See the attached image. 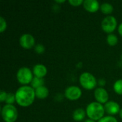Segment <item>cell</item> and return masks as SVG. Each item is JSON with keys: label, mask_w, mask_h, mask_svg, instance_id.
I'll return each mask as SVG.
<instances>
[{"label": "cell", "mask_w": 122, "mask_h": 122, "mask_svg": "<svg viewBox=\"0 0 122 122\" xmlns=\"http://www.w3.org/2000/svg\"><path fill=\"white\" fill-rule=\"evenodd\" d=\"M16 102L22 107H28L31 106L35 99V89L31 86H21L17 89L15 92Z\"/></svg>", "instance_id": "cell-1"}, {"label": "cell", "mask_w": 122, "mask_h": 122, "mask_svg": "<svg viewBox=\"0 0 122 122\" xmlns=\"http://www.w3.org/2000/svg\"><path fill=\"white\" fill-rule=\"evenodd\" d=\"M86 113L89 119L98 122L104 117L106 112L103 104L97 102H93L87 105L86 108Z\"/></svg>", "instance_id": "cell-2"}, {"label": "cell", "mask_w": 122, "mask_h": 122, "mask_svg": "<svg viewBox=\"0 0 122 122\" xmlns=\"http://www.w3.org/2000/svg\"><path fill=\"white\" fill-rule=\"evenodd\" d=\"M80 85L86 90H92L97 88L98 84V80L90 72H83L79 76Z\"/></svg>", "instance_id": "cell-3"}, {"label": "cell", "mask_w": 122, "mask_h": 122, "mask_svg": "<svg viewBox=\"0 0 122 122\" xmlns=\"http://www.w3.org/2000/svg\"><path fill=\"white\" fill-rule=\"evenodd\" d=\"M34 77L32 70L26 66L19 68L16 72V79L22 86H28V84L31 83Z\"/></svg>", "instance_id": "cell-4"}, {"label": "cell", "mask_w": 122, "mask_h": 122, "mask_svg": "<svg viewBox=\"0 0 122 122\" xmlns=\"http://www.w3.org/2000/svg\"><path fill=\"white\" fill-rule=\"evenodd\" d=\"M18 115V110L14 105L5 104L1 109V117L4 122H15Z\"/></svg>", "instance_id": "cell-5"}, {"label": "cell", "mask_w": 122, "mask_h": 122, "mask_svg": "<svg viewBox=\"0 0 122 122\" xmlns=\"http://www.w3.org/2000/svg\"><path fill=\"white\" fill-rule=\"evenodd\" d=\"M101 26L105 33L108 34H113V32L118 28L117 19L114 16H107L102 21Z\"/></svg>", "instance_id": "cell-6"}, {"label": "cell", "mask_w": 122, "mask_h": 122, "mask_svg": "<svg viewBox=\"0 0 122 122\" xmlns=\"http://www.w3.org/2000/svg\"><path fill=\"white\" fill-rule=\"evenodd\" d=\"M82 96V91L77 86H69L64 91V97L70 101H76Z\"/></svg>", "instance_id": "cell-7"}, {"label": "cell", "mask_w": 122, "mask_h": 122, "mask_svg": "<svg viewBox=\"0 0 122 122\" xmlns=\"http://www.w3.org/2000/svg\"><path fill=\"white\" fill-rule=\"evenodd\" d=\"M35 38L31 34H24L19 38L20 46L25 49H30L36 46Z\"/></svg>", "instance_id": "cell-8"}, {"label": "cell", "mask_w": 122, "mask_h": 122, "mask_svg": "<svg viewBox=\"0 0 122 122\" xmlns=\"http://www.w3.org/2000/svg\"><path fill=\"white\" fill-rule=\"evenodd\" d=\"M94 98L96 99V102L104 105L107 102H109V95L107 89H105L104 87H97L94 90Z\"/></svg>", "instance_id": "cell-9"}, {"label": "cell", "mask_w": 122, "mask_h": 122, "mask_svg": "<svg viewBox=\"0 0 122 122\" xmlns=\"http://www.w3.org/2000/svg\"><path fill=\"white\" fill-rule=\"evenodd\" d=\"M104 106L105 112L109 116L114 117L116 114H118L121 110L119 104L114 101H109Z\"/></svg>", "instance_id": "cell-10"}, {"label": "cell", "mask_w": 122, "mask_h": 122, "mask_svg": "<svg viewBox=\"0 0 122 122\" xmlns=\"http://www.w3.org/2000/svg\"><path fill=\"white\" fill-rule=\"evenodd\" d=\"M82 6L86 11L89 13H96L100 9L101 4L97 0H85L84 1Z\"/></svg>", "instance_id": "cell-11"}, {"label": "cell", "mask_w": 122, "mask_h": 122, "mask_svg": "<svg viewBox=\"0 0 122 122\" xmlns=\"http://www.w3.org/2000/svg\"><path fill=\"white\" fill-rule=\"evenodd\" d=\"M32 72L34 76L38 78H43L47 74V68L45 65L42 64H36L34 66L32 69Z\"/></svg>", "instance_id": "cell-12"}, {"label": "cell", "mask_w": 122, "mask_h": 122, "mask_svg": "<svg viewBox=\"0 0 122 122\" xmlns=\"http://www.w3.org/2000/svg\"><path fill=\"white\" fill-rule=\"evenodd\" d=\"M86 115V110H84L82 108H78L74 111L72 114V118L75 122H82L83 120H84Z\"/></svg>", "instance_id": "cell-13"}, {"label": "cell", "mask_w": 122, "mask_h": 122, "mask_svg": "<svg viewBox=\"0 0 122 122\" xmlns=\"http://www.w3.org/2000/svg\"><path fill=\"white\" fill-rule=\"evenodd\" d=\"M35 94H36V98L39 99H45L49 97V91L46 86H43L35 89Z\"/></svg>", "instance_id": "cell-14"}, {"label": "cell", "mask_w": 122, "mask_h": 122, "mask_svg": "<svg viewBox=\"0 0 122 122\" xmlns=\"http://www.w3.org/2000/svg\"><path fill=\"white\" fill-rule=\"evenodd\" d=\"M100 10L104 14L110 16V14H112L114 11V6L112 4L108 3V2H105V3H103L101 4Z\"/></svg>", "instance_id": "cell-15"}, {"label": "cell", "mask_w": 122, "mask_h": 122, "mask_svg": "<svg viewBox=\"0 0 122 122\" xmlns=\"http://www.w3.org/2000/svg\"><path fill=\"white\" fill-rule=\"evenodd\" d=\"M107 43L110 46H116L119 42V39L117 36L114 34H109L107 36L106 39Z\"/></svg>", "instance_id": "cell-16"}, {"label": "cell", "mask_w": 122, "mask_h": 122, "mask_svg": "<svg viewBox=\"0 0 122 122\" xmlns=\"http://www.w3.org/2000/svg\"><path fill=\"white\" fill-rule=\"evenodd\" d=\"M44 79L43 78H38V77H34L31 83L30 84H31V86L34 89H36L41 86H44Z\"/></svg>", "instance_id": "cell-17"}, {"label": "cell", "mask_w": 122, "mask_h": 122, "mask_svg": "<svg viewBox=\"0 0 122 122\" xmlns=\"http://www.w3.org/2000/svg\"><path fill=\"white\" fill-rule=\"evenodd\" d=\"M114 91L116 94L122 95V79L117 80L113 85Z\"/></svg>", "instance_id": "cell-18"}, {"label": "cell", "mask_w": 122, "mask_h": 122, "mask_svg": "<svg viewBox=\"0 0 122 122\" xmlns=\"http://www.w3.org/2000/svg\"><path fill=\"white\" fill-rule=\"evenodd\" d=\"M6 104H11V105H14V104L16 102V97H15V94L9 92L7 94V97L6 99Z\"/></svg>", "instance_id": "cell-19"}, {"label": "cell", "mask_w": 122, "mask_h": 122, "mask_svg": "<svg viewBox=\"0 0 122 122\" xmlns=\"http://www.w3.org/2000/svg\"><path fill=\"white\" fill-rule=\"evenodd\" d=\"M97 122H118L117 119L113 116H104Z\"/></svg>", "instance_id": "cell-20"}, {"label": "cell", "mask_w": 122, "mask_h": 122, "mask_svg": "<svg viewBox=\"0 0 122 122\" xmlns=\"http://www.w3.org/2000/svg\"><path fill=\"white\" fill-rule=\"evenodd\" d=\"M34 51L38 54H42L45 51V46L42 44H38L34 46Z\"/></svg>", "instance_id": "cell-21"}, {"label": "cell", "mask_w": 122, "mask_h": 122, "mask_svg": "<svg viewBox=\"0 0 122 122\" xmlns=\"http://www.w3.org/2000/svg\"><path fill=\"white\" fill-rule=\"evenodd\" d=\"M7 28V23L6 21L4 19L3 16H0V32L3 33L6 31Z\"/></svg>", "instance_id": "cell-22"}, {"label": "cell", "mask_w": 122, "mask_h": 122, "mask_svg": "<svg viewBox=\"0 0 122 122\" xmlns=\"http://www.w3.org/2000/svg\"><path fill=\"white\" fill-rule=\"evenodd\" d=\"M69 3L73 6H79L83 5L84 1L83 0H69Z\"/></svg>", "instance_id": "cell-23"}, {"label": "cell", "mask_w": 122, "mask_h": 122, "mask_svg": "<svg viewBox=\"0 0 122 122\" xmlns=\"http://www.w3.org/2000/svg\"><path fill=\"white\" fill-rule=\"evenodd\" d=\"M7 94L8 93L4 90L1 91V93H0V101H1V102H5L6 97H7Z\"/></svg>", "instance_id": "cell-24"}, {"label": "cell", "mask_w": 122, "mask_h": 122, "mask_svg": "<svg viewBox=\"0 0 122 122\" xmlns=\"http://www.w3.org/2000/svg\"><path fill=\"white\" fill-rule=\"evenodd\" d=\"M106 80L104 79H98V85L99 87H104L106 85Z\"/></svg>", "instance_id": "cell-25"}, {"label": "cell", "mask_w": 122, "mask_h": 122, "mask_svg": "<svg viewBox=\"0 0 122 122\" xmlns=\"http://www.w3.org/2000/svg\"><path fill=\"white\" fill-rule=\"evenodd\" d=\"M117 29H118V32H119V34L121 35L122 36V22L118 26V28H117Z\"/></svg>", "instance_id": "cell-26"}, {"label": "cell", "mask_w": 122, "mask_h": 122, "mask_svg": "<svg viewBox=\"0 0 122 122\" xmlns=\"http://www.w3.org/2000/svg\"><path fill=\"white\" fill-rule=\"evenodd\" d=\"M55 2H56V4H63V3L66 2V1H65V0H61V1H58V0H56V1H55Z\"/></svg>", "instance_id": "cell-27"}, {"label": "cell", "mask_w": 122, "mask_h": 122, "mask_svg": "<svg viewBox=\"0 0 122 122\" xmlns=\"http://www.w3.org/2000/svg\"><path fill=\"white\" fill-rule=\"evenodd\" d=\"M84 122H96L95 121H94V120H92V119H86V120H84Z\"/></svg>", "instance_id": "cell-28"}, {"label": "cell", "mask_w": 122, "mask_h": 122, "mask_svg": "<svg viewBox=\"0 0 122 122\" xmlns=\"http://www.w3.org/2000/svg\"><path fill=\"white\" fill-rule=\"evenodd\" d=\"M119 117L122 119V109H121V110H120V112L119 113Z\"/></svg>", "instance_id": "cell-29"}, {"label": "cell", "mask_w": 122, "mask_h": 122, "mask_svg": "<svg viewBox=\"0 0 122 122\" xmlns=\"http://www.w3.org/2000/svg\"></svg>", "instance_id": "cell-30"}]
</instances>
